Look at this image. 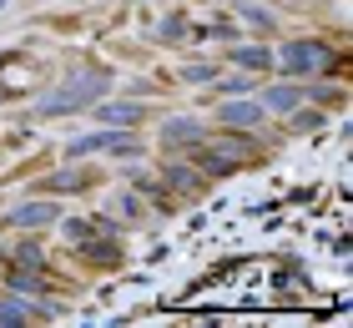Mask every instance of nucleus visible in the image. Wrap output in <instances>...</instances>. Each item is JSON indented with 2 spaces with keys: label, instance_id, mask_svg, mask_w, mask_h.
Returning a JSON list of instances; mask_svg holds the SVG:
<instances>
[{
  "label": "nucleus",
  "instance_id": "2",
  "mask_svg": "<svg viewBox=\"0 0 353 328\" xmlns=\"http://www.w3.org/2000/svg\"><path fill=\"white\" fill-rule=\"evenodd\" d=\"M278 61L288 66V71H318V66L328 61V51H323L318 41H298V46H283Z\"/></svg>",
  "mask_w": 353,
  "mask_h": 328
},
{
  "label": "nucleus",
  "instance_id": "4",
  "mask_svg": "<svg viewBox=\"0 0 353 328\" xmlns=\"http://www.w3.org/2000/svg\"><path fill=\"white\" fill-rule=\"evenodd\" d=\"M15 218H21V222H51V218H56V207L36 202V207H21V212H15Z\"/></svg>",
  "mask_w": 353,
  "mask_h": 328
},
{
  "label": "nucleus",
  "instance_id": "6",
  "mask_svg": "<svg viewBox=\"0 0 353 328\" xmlns=\"http://www.w3.org/2000/svg\"><path fill=\"white\" fill-rule=\"evenodd\" d=\"M222 122H232V126L243 122L248 126V122H258V111H252V106H228V111H222Z\"/></svg>",
  "mask_w": 353,
  "mask_h": 328
},
{
  "label": "nucleus",
  "instance_id": "3",
  "mask_svg": "<svg viewBox=\"0 0 353 328\" xmlns=\"http://www.w3.org/2000/svg\"><path fill=\"white\" fill-rule=\"evenodd\" d=\"M137 117H141L137 106H101V122H121V126H132Z\"/></svg>",
  "mask_w": 353,
  "mask_h": 328
},
{
  "label": "nucleus",
  "instance_id": "5",
  "mask_svg": "<svg viewBox=\"0 0 353 328\" xmlns=\"http://www.w3.org/2000/svg\"><path fill=\"white\" fill-rule=\"evenodd\" d=\"M162 137H167V142H187V137H197V126H192V122H167Z\"/></svg>",
  "mask_w": 353,
  "mask_h": 328
},
{
  "label": "nucleus",
  "instance_id": "7",
  "mask_svg": "<svg viewBox=\"0 0 353 328\" xmlns=\"http://www.w3.org/2000/svg\"><path fill=\"white\" fill-rule=\"evenodd\" d=\"M268 106H272V111H293L298 96H293V91H268Z\"/></svg>",
  "mask_w": 353,
  "mask_h": 328
},
{
  "label": "nucleus",
  "instance_id": "8",
  "mask_svg": "<svg viewBox=\"0 0 353 328\" xmlns=\"http://www.w3.org/2000/svg\"><path fill=\"white\" fill-rule=\"evenodd\" d=\"M237 61H243V66H268V51H243Z\"/></svg>",
  "mask_w": 353,
  "mask_h": 328
},
{
  "label": "nucleus",
  "instance_id": "1",
  "mask_svg": "<svg viewBox=\"0 0 353 328\" xmlns=\"http://www.w3.org/2000/svg\"><path fill=\"white\" fill-rule=\"evenodd\" d=\"M101 86H106L101 76H86V81H66V86H61V91H56V96H51V102H46L41 111H46V117H56V111H66V106H86L91 96H101Z\"/></svg>",
  "mask_w": 353,
  "mask_h": 328
}]
</instances>
